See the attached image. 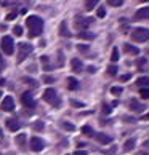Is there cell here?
Segmentation results:
<instances>
[{
    "mask_svg": "<svg viewBox=\"0 0 149 155\" xmlns=\"http://www.w3.org/2000/svg\"><path fill=\"white\" fill-rule=\"evenodd\" d=\"M71 104L74 107H83V102H79V101H71Z\"/></svg>",
    "mask_w": 149,
    "mask_h": 155,
    "instance_id": "cell-39",
    "label": "cell"
},
{
    "mask_svg": "<svg viewBox=\"0 0 149 155\" xmlns=\"http://www.w3.org/2000/svg\"><path fill=\"white\" fill-rule=\"evenodd\" d=\"M43 101H47L48 104H51L53 107H59L61 106V99L58 93L55 91V88H47L43 91Z\"/></svg>",
    "mask_w": 149,
    "mask_h": 155,
    "instance_id": "cell-2",
    "label": "cell"
},
{
    "mask_svg": "<svg viewBox=\"0 0 149 155\" xmlns=\"http://www.w3.org/2000/svg\"><path fill=\"white\" fill-rule=\"evenodd\" d=\"M122 91H124V90L120 88V87H112V88H111V93H112L114 96H119V94H122Z\"/></svg>",
    "mask_w": 149,
    "mask_h": 155,
    "instance_id": "cell-33",
    "label": "cell"
},
{
    "mask_svg": "<svg viewBox=\"0 0 149 155\" xmlns=\"http://www.w3.org/2000/svg\"><path fill=\"white\" fill-rule=\"evenodd\" d=\"M22 82H24L26 85H29V87H32V88H37V87H39L37 80H34V78H29V77H24V78H22Z\"/></svg>",
    "mask_w": 149,
    "mask_h": 155,
    "instance_id": "cell-24",
    "label": "cell"
},
{
    "mask_svg": "<svg viewBox=\"0 0 149 155\" xmlns=\"http://www.w3.org/2000/svg\"><path fill=\"white\" fill-rule=\"evenodd\" d=\"M43 126H45V125H43V122L37 120V122L32 125V128H34V131H42V130H43Z\"/></svg>",
    "mask_w": 149,
    "mask_h": 155,
    "instance_id": "cell-26",
    "label": "cell"
},
{
    "mask_svg": "<svg viewBox=\"0 0 149 155\" xmlns=\"http://www.w3.org/2000/svg\"><path fill=\"white\" fill-rule=\"evenodd\" d=\"M0 107H2L3 112H13L15 110V101H13V97H11V96H5Z\"/></svg>",
    "mask_w": 149,
    "mask_h": 155,
    "instance_id": "cell-9",
    "label": "cell"
},
{
    "mask_svg": "<svg viewBox=\"0 0 149 155\" xmlns=\"http://www.w3.org/2000/svg\"><path fill=\"white\" fill-rule=\"evenodd\" d=\"M128 107H130V110H133V112H136V114H140V112H143V110L146 109L144 104H141L138 99H131L130 104H128Z\"/></svg>",
    "mask_w": 149,
    "mask_h": 155,
    "instance_id": "cell-11",
    "label": "cell"
},
{
    "mask_svg": "<svg viewBox=\"0 0 149 155\" xmlns=\"http://www.w3.org/2000/svg\"><path fill=\"white\" fill-rule=\"evenodd\" d=\"M146 118H147V120H149V114H147V115H146Z\"/></svg>",
    "mask_w": 149,
    "mask_h": 155,
    "instance_id": "cell-50",
    "label": "cell"
},
{
    "mask_svg": "<svg viewBox=\"0 0 149 155\" xmlns=\"http://www.w3.org/2000/svg\"><path fill=\"white\" fill-rule=\"evenodd\" d=\"M96 16H98V18H104V16H106V10L104 8H98V10H96Z\"/></svg>",
    "mask_w": 149,
    "mask_h": 155,
    "instance_id": "cell-36",
    "label": "cell"
},
{
    "mask_svg": "<svg viewBox=\"0 0 149 155\" xmlns=\"http://www.w3.org/2000/svg\"><path fill=\"white\" fill-rule=\"evenodd\" d=\"M71 67H72V71L76 74H80L82 69H83V64H82V61H80L79 58H72L71 59Z\"/></svg>",
    "mask_w": 149,
    "mask_h": 155,
    "instance_id": "cell-13",
    "label": "cell"
},
{
    "mask_svg": "<svg viewBox=\"0 0 149 155\" xmlns=\"http://www.w3.org/2000/svg\"><path fill=\"white\" fill-rule=\"evenodd\" d=\"M77 50L80 51V53H87V51L90 50V47H88V45H79Z\"/></svg>",
    "mask_w": 149,
    "mask_h": 155,
    "instance_id": "cell-37",
    "label": "cell"
},
{
    "mask_svg": "<svg viewBox=\"0 0 149 155\" xmlns=\"http://www.w3.org/2000/svg\"><path fill=\"white\" fill-rule=\"evenodd\" d=\"M135 155H149L147 152H138V153H135Z\"/></svg>",
    "mask_w": 149,
    "mask_h": 155,
    "instance_id": "cell-45",
    "label": "cell"
},
{
    "mask_svg": "<svg viewBox=\"0 0 149 155\" xmlns=\"http://www.w3.org/2000/svg\"><path fill=\"white\" fill-rule=\"evenodd\" d=\"M0 47H2V50H3V53H5V54H13V53H15V43H13V38L8 37V35L2 38V45H0Z\"/></svg>",
    "mask_w": 149,
    "mask_h": 155,
    "instance_id": "cell-6",
    "label": "cell"
},
{
    "mask_svg": "<svg viewBox=\"0 0 149 155\" xmlns=\"http://www.w3.org/2000/svg\"><path fill=\"white\" fill-rule=\"evenodd\" d=\"M116 74H117V67L114 66V64L107 67V75H111V77H112V75H116Z\"/></svg>",
    "mask_w": 149,
    "mask_h": 155,
    "instance_id": "cell-32",
    "label": "cell"
},
{
    "mask_svg": "<svg viewBox=\"0 0 149 155\" xmlns=\"http://www.w3.org/2000/svg\"><path fill=\"white\" fill-rule=\"evenodd\" d=\"M95 139L98 141L100 144H109V142H112V137L104 134V133H96L95 134Z\"/></svg>",
    "mask_w": 149,
    "mask_h": 155,
    "instance_id": "cell-14",
    "label": "cell"
},
{
    "mask_svg": "<svg viewBox=\"0 0 149 155\" xmlns=\"http://www.w3.org/2000/svg\"><path fill=\"white\" fill-rule=\"evenodd\" d=\"M144 19H149V7L138 10L133 16V21H144Z\"/></svg>",
    "mask_w": 149,
    "mask_h": 155,
    "instance_id": "cell-10",
    "label": "cell"
},
{
    "mask_svg": "<svg viewBox=\"0 0 149 155\" xmlns=\"http://www.w3.org/2000/svg\"><path fill=\"white\" fill-rule=\"evenodd\" d=\"M98 2H100V0H85V10L91 11L96 5H98Z\"/></svg>",
    "mask_w": 149,
    "mask_h": 155,
    "instance_id": "cell-22",
    "label": "cell"
},
{
    "mask_svg": "<svg viewBox=\"0 0 149 155\" xmlns=\"http://www.w3.org/2000/svg\"><path fill=\"white\" fill-rule=\"evenodd\" d=\"M79 38H83V40H93L95 38V34L93 32H88V31H80L77 34Z\"/></svg>",
    "mask_w": 149,
    "mask_h": 155,
    "instance_id": "cell-18",
    "label": "cell"
},
{
    "mask_svg": "<svg viewBox=\"0 0 149 155\" xmlns=\"http://www.w3.org/2000/svg\"><path fill=\"white\" fill-rule=\"evenodd\" d=\"M93 22V18H82V16H76L74 19V26L77 31H87V27Z\"/></svg>",
    "mask_w": 149,
    "mask_h": 155,
    "instance_id": "cell-5",
    "label": "cell"
},
{
    "mask_svg": "<svg viewBox=\"0 0 149 155\" xmlns=\"http://www.w3.org/2000/svg\"><path fill=\"white\" fill-rule=\"evenodd\" d=\"M3 136V133H2V130H0V137H2Z\"/></svg>",
    "mask_w": 149,
    "mask_h": 155,
    "instance_id": "cell-48",
    "label": "cell"
},
{
    "mask_svg": "<svg viewBox=\"0 0 149 155\" xmlns=\"http://www.w3.org/2000/svg\"><path fill=\"white\" fill-rule=\"evenodd\" d=\"M136 85L141 88H149V77H140L136 80Z\"/></svg>",
    "mask_w": 149,
    "mask_h": 155,
    "instance_id": "cell-20",
    "label": "cell"
},
{
    "mask_svg": "<svg viewBox=\"0 0 149 155\" xmlns=\"http://www.w3.org/2000/svg\"><path fill=\"white\" fill-rule=\"evenodd\" d=\"M26 26H27V34L29 38H36L43 32V19H40L39 16H27L26 18Z\"/></svg>",
    "mask_w": 149,
    "mask_h": 155,
    "instance_id": "cell-1",
    "label": "cell"
},
{
    "mask_svg": "<svg viewBox=\"0 0 149 155\" xmlns=\"http://www.w3.org/2000/svg\"><path fill=\"white\" fill-rule=\"evenodd\" d=\"M82 133H83L85 136H95L93 128H91V126H88V125H85L83 128H82Z\"/></svg>",
    "mask_w": 149,
    "mask_h": 155,
    "instance_id": "cell-25",
    "label": "cell"
},
{
    "mask_svg": "<svg viewBox=\"0 0 149 155\" xmlns=\"http://www.w3.org/2000/svg\"><path fill=\"white\" fill-rule=\"evenodd\" d=\"M111 59H112V62H117V61H119V48H114V50H112Z\"/></svg>",
    "mask_w": 149,
    "mask_h": 155,
    "instance_id": "cell-29",
    "label": "cell"
},
{
    "mask_svg": "<svg viewBox=\"0 0 149 155\" xmlns=\"http://www.w3.org/2000/svg\"><path fill=\"white\" fill-rule=\"evenodd\" d=\"M103 112H104V114H109V112H111V107L107 106V104H104V106H103Z\"/></svg>",
    "mask_w": 149,
    "mask_h": 155,
    "instance_id": "cell-41",
    "label": "cell"
},
{
    "mask_svg": "<svg viewBox=\"0 0 149 155\" xmlns=\"http://www.w3.org/2000/svg\"><path fill=\"white\" fill-rule=\"evenodd\" d=\"M15 18H16V11H13V13H10V15L7 16V19H8V21H13Z\"/></svg>",
    "mask_w": 149,
    "mask_h": 155,
    "instance_id": "cell-40",
    "label": "cell"
},
{
    "mask_svg": "<svg viewBox=\"0 0 149 155\" xmlns=\"http://www.w3.org/2000/svg\"><path fill=\"white\" fill-rule=\"evenodd\" d=\"M40 61H42V66H43V69L45 71H51V66L50 64V61H48V56H42V58H40Z\"/></svg>",
    "mask_w": 149,
    "mask_h": 155,
    "instance_id": "cell-23",
    "label": "cell"
},
{
    "mask_svg": "<svg viewBox=\"0 0 149 155\" xmlns=\"http://www.w3.org/2000/svg\"><path fill=\"white\" fill-rule=\"evenodd\" d=\"M147 54H149V50H147Z\"/></svg>",
    "mask_w": 149,
    "mask_h": 155,
    "instance_id": "cell-52",
    "label": "cell"
},
{
    "mask_svg": "<svg viewBox=\"0 0 149 155\" xmlns=\"http://www.w3.org/2000/svg\"><path fill=\"white\" fill-rule=\"evenodd\" d=\"M135 139H133V137H131V139H128V141H125V144H124V150L125 152H130V150H133V149H135Z\"/></svg>",
    "mask_w": 149,
    "mask_h": 155,
    "instance_id": "cell-21",
    "label": "cell"
},
{
    "mask_svg": "<svg viewBox=\"0 0 149 155\" xmlns=\"http://www.w3.org/2000/svg\"><path fill=\"white\" fill-rule=\"evenodd\" d=\"M0 96H2V91H0Z\"/></svg>",
    "mask_w": 149,
    "mask_h": 155,
    "instance_id": "cell-51",
    "label": "cell"
},
{
    "mask_svg": "<svg viewBox=\"0 0 149 155\" xmlns=\"http://www.w3.org/2000/svg\"><path fill=\"white\" fill-rule=\"evenodd\" d=\"M26 141H27V136H26L24 133L18 134V136H16V139H15V142L19 146L21 150H26Z\"/></svg>",
    "mask_w": 149,
    "mask_h": 155,
    "instance_id": "cell-15",
    "label": "cell"
},
{
    "mask_svg": "<svg viewBox=\"0 0 149 155\" xmlns=\"http://www.w3.org/2000/svg\"><path fill=\"white\" fill-rule=\"evenodd\" d=\"M13 34H15L16 37H21L22 35V27L21 26H15L13 27Z\"/></svg>",
    "mask_w": 149,
    "mask_h": 155,
    "instance_id": "cell-31",
    "label": "cell"
},
{
    "mask_svg": "<svg viewBox=\"0 0 149 155\" xmlns=\"http://www.w3.org/2000/svg\"><path fill=\"white\" fill-rule=\"evenodd\" d=\"M74 155H87V152H85V150H76Z\"/></svg>",
    "mask_w": 149,
    "mask_h": 155,
    "instance_id": "cell-43",
    "label": "cell"
},
{
    "mask_svg": "<svg viewBox=\"0 0 149 155\" xmlns=\"http://www.w3.org/2000/svg\"><path fill=\"white\" fill-rule=\"evenodd\" d=\"M18 51H19L18 53V62H22L32 53V45L26 43V42H21V43H18Z\"/></svg>",
    "mask_w": 149,
    "mask_h": 155,
    "instance_id": "cell-4",
    "label": "cell"
},
{
    "mask_svg": "<svg viewBox=\"0 0 149 155\" xmlns=\"http://www.w3.org/2000/svg\"><path fill=\"white\" fill-rule=\"evenodd\" d=\"M140 2H149V0H140Z\"/></svg>",
    "mask_w": 149,
    "mask_h": 155,
    "instance_id": "cell-49",
    "label": "cell"
},
{
    "mask_svg": "<svg viewBox=\"0 0 149 155\" xmlns=\"http://www.w3.org/2000/svg\"><path fill=\"white\" fill-rule=\"evenodd\" d=\"M122 3L124 0H107V5H111V7H120Z\"/></svg>",
    "mask_w": 149,
    "mask_h": 155,
    "instance_id": "cell-30",
    "label": "cell"
},
{
    "mask_svg": "<svg viewBox=\"0 0 149 155\" xmlns=\"http://www.w3.org/2000/svg\"><path fill=\"white\" fill-rule=\"evenodd\" d=\"M146 67H147V61L144 58H140L138 59V69H140V71H143V69H146Z\"/></svg>",
    "mask_w": 149,
    "mask_h": 155,
    "instance_id": "cell-27",
    "label": "cell"
},
{
    "mask_svg": "<svg viewBox=\"0 0 149 155\" xmlns=\"http://www.w3.org/2000/svg\"><path fill=\"white\" fill-rule=\"evenodd\" d=\"M130 74H125V75H122V77H120V80H122V82H127V80H130Z\"/></svg>",
    "mask_w": 149,
    "mask_h": 155,
    "instance_id": "cell-42",
    "label": "cell"
},
{
    "mask_svg": "<svg viewBox=\"0 0 149 155\" xmlns=\"http://www.w3.org/2000/svg\"><path fill=\"white\" fill-rule=\"evenodd\" d=\"M59 35H61V37H69V35H71L69 29H67V22H66V21H63L61 24H59Z\"/></svg>",
    "mask_w": 149,
    "mask_h": 155,
    "instance_id": "cell-17",
    "label": "cell"
},
{
    "mask_svg": "<svg viewBox=\"0 0 149 155\" xmlns=\"http://www.w3.org/2000/svg\"><path fill=\"white\" fill-rule=\"evenodd\" d=\"M88 72H90V74H95V72H96V69H95L93 66H90V67H88Z\"/></svg>",
    "mask_w": 149,
    "mask_h": 155,
    "instance_id": "cell-44",
    "label": "cell"
},
{
    "mask_svg": "<svg viewBox=\"0 0 149 155\" xmlns=\"http://www.w3.org/2000/svg\"><path fill=\"white\" fill-rule=\"evenodd\" d=\"M29 146H31V150H32V152H40V150L45 147L43 141L40 139V137H37V136H32V137H31Z\"/></svg>",
    "mask_w": 149,
    "mask_h": 155,
    "instance_id": "cell-8",
    "label": "cell"
},
{
    "mask_svg": "<svg viewBox=\"0 0 149 155\" xmlns=\"http://www.w3.org/2000/svg\"><path fill=\"white\" fill-rule=\"evenodd\" d=\"M3 64V58H2V54H0V66Z\"/></svg>",
    "mask_w": 149,
    "mask_h": 155,
    "instance_id": "cell-46",
    "label": "cell"
},
{
    "mask_svg": "<svg viewBox=\"0 0 149 155\" xmlns=\"http://www.w3.org/2000/svg\"><path fill=\"white\" fill-rule=\"evenodd\" d=\"M124 50H125V53L133 54V56H136V54L140 53V50L136 48V47H133V45H130V43H124Z\"/></svg>",
    "mask_w": 149,
    "mask_h": 155,
    "instance_id": "cell-16",
    "label": "cell"
},
{
    "mask_svg": "<svg viewBox=\"0 0 149 155\" xmlns=\"http://www.w3.org/2000/svg\"><path fill=\"white\" fill-rule=\"evenodd\" d=\"M130 37L133 42H146V40H149V29H144V27H136V29H133L130 32Z\"/></svg>",
    "mask_w": 149,
    "mask_h": 155,
    "instance_id": "cell-3",
    "label": "cell"
},
{
    "mask_svg": "<svg viewBox=\"0 0 149 155\" xmlns=\"http://www.w3.org/2000/svg\"><path fill=\"white\" fill-rule=\"evenodd\" d=\"M42 80H43L45 83H53V82H55V78H53V77H50V75H45Z\"/></svg>",
    "mask_w": 149,
    "mask_h": 155,
    "instance_id": "cell-38",
    "label": "cell"
},
{
    "mask_svg": "<svg viewBox=\"0 0 149 155\" xmlns=\"http://www.w3.org/2000/svg\"><path fill=\"white\" fill-rule=\"evenodd\" d=\"M140 94H141V97H144V99H149V88H141Z\"/></svg>",
    "mask_w": 149,
    "mask_h": 155,
    "instance_id": "cell-35",
    "label": "cell"
},
{
    "mask_svg": "<svg viewBox=\"0 0 149 155\" xmlns=\"http://www.w3.org/2000/svg\"><path fill=\"white\" fill-rule=\"evenodd\" d=\"M63 64H64V53L59 50L58 51V66H63Z\"/></svg>",
    "mask_w": 149,
    "mask_h": 155,
    "instance_id": "cell-34",
    "label": "cell"
},
{
    "mask_svg": "<svg viewBox=\"0 0 149 155\" xmlns=\"http://www.w3.org/2000/svg\"><path fill=\"white\" fill-rule=\"evenodd\" d=\"M67 88L72 90V91H76L79 88V80L74 78V77H69V78H67Z\"/></svg>",
    "mask_w": 149,
    "mask_h": 155,
    "instance_id": "cell-19",
    "label": "cell"
},
{
    "mask_svg": "<svg viewBox=\"0 0 149 155\" xmlns=\"http://www.w3.org/2000/svg\"><path fill=\"white\" fill-rule=\"evenodd\" d=\"M5 125H7V128L10 130V131H18L19 130V122L16 118H7L5 120Z\"/></svg>",
    "mask_w": 149,
    "mask_h": 155,
    "instance_id": "cell-12",
    "label": "cell"
},
{
    "mask_svg": "<svg viewBox=\"0 0 149 155\" xmlns=\"http://www.w3.org/2000/svg\"><path fill=\"white\" fill-rule=\"evenodd\" d=\"M5 83V80H0V87H2V85Z\"/></svg>",
    "mask_w": 149,
    "mask_h": 155,
    "instance_id": "cell-47",
    "label": "cell"
},
{
    "mask_svg": "<svg viewBox=\"0 0 149 155\" xmlns=\"http://www.w3.org/2000/svg\"><path fill=\"white\" fill-rule=\"evenodd\" d=\"M61 126L64 130H67V131H74V130H76V126H74L72 123H67V122H61Z\"/></svg>",
    "mask_w": 149,
    "mask_h": 155,
    "instance_id": "cell-28",
    "label": "cell"
},
{
    "mask_svg": "<svg viewBox=\"0 0 149 155\" xmlns=\"http://www.w3.org/2000/svg\"><path fill=\"white\" fill-rule=\"evenodd\" d=\"M21 102H22V106L27 107V109H34V107H36V101H34V97H32V94L29 93V91L22 93V96H21Z\"/></svg>",
    "mask_w": 149,
    "mask_h": 155,
    "instance_id": "cell-7",
    "label": "cell"
}]
</instances>
